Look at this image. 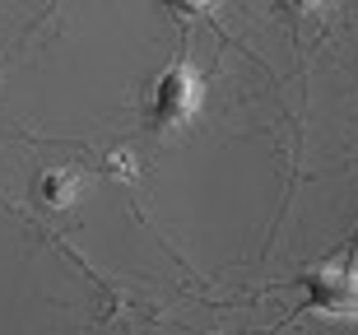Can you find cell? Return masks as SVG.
<instances>
[{"instance_id":"1","label":"cell","mask_w":358,"mask_h":335,"mask_svg":"<svg viewBox=\"0 0 358 335\" xmlns=\"http://www.w3.org/2000/svg\"><path fill=\"white\" fill-rule=\"evenodd\" d=\"M200 103H205V84H200V75L186 66V61H173V66L154 80V89H149V103H145L149 131L154 135L186 131V126L196 121Z\"/></svg>"},{"instance_id":"2","label":"cell","mask_w":358,"mask_h":335,"mask_svg":"<svg viewBox=\"0 0 358 335\" xmlns=\"http://www.w3.org/2000/svg\"><path fill=\"white\" fill-rule=\"evenodd\" d=\"M307 312L326 322H358V266L331 261L307 275Z\"/></svg>"},{"instance_id":"3","label":"cell","mask_w":358,"mask_h":335,"mask_svg":"<svg viewBox=\"0 0 358 335\" xmlns=\"http://www.w3.org/2000/svg\"><path fill=\"white\" fill-rule=\"evenodd\" d=\"M84 191V173L80 168H52L47 177H38V201L47 210H70Z\"/></svg>"},{"instance_id":"4","label":"cell","mask_w":358,"mask_h":335,"mask_svg":"<svg viewBox=\"0 0 358 335\" xmlns=\"http://www.w3.org/2000/svg\"><path fill=\"white\" fill-rule=\"evenodd\" d=\"M173 14H182V19H196V14H205L214 5V0H163Z\"/></svg>"},{"instance_id":"5","label":"cell","mask_w":358,"mask_h":335,"mask_svg":"<svg viewBox=\"0 0 358 335\" xmlns=\"http://www.w3.org/2000/svg\"><path fill=\"white\" fill-rule=\"evenodd\" d=\"M107 168H112L117 177H126V182L135 177V159H131V154H112V159H107Z\"/></svg>"},{"instance_id":"6","label":"cell","mask_w":358,"mask_h":335,"mask_svg":"<svg viewBox=\"0 0 358 335\" xmlns=\"http://www.w3.org/2000/svg\"><path fill=\"white\" fill-rule=\"evenodd\" d=\"M326 0H289V10H298V14H312V10H321Z\"/></svg>"}]
</instances>
